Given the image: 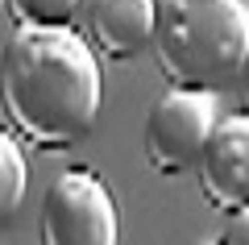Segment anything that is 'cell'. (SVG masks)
Instances as JSON below:
<instances>
[{
  "instance_id": "6da1fadb",
  "label": "cell",
  "mask_w": 249,
  "mask_h": 245,
  "mask_svg": "<svg viewBox=\"0 0 249 245\" xmlns=\"http://www.w3.org/2000/svg\"><path fill=\"white\" fill-rule=\"evenodd\" d=\"M100 62L75 29H13L0 50V108L37 150H67L91 133L104 100Z\"/></svg>"
},
{
  "instance_id": "8fae6325",
  "label": "cell",
  "mask_w": 249,
  "mask_h": 245,
  "mask_svg": "<svg viewBox=\"0 0 249 245\" xmlns=\"http://www.w3.org/2000/svg\"><path fill=\"white\" fill-rule=\"evenodd\" d=\"M4 13H9V0H0V17H4Z\"/></svg>"
},
{
  "instance_id": "277c9868",
  "label": "cell",
  "mask_w": 249,
  "mask_h": 245,
  "mask_svg": "<svg viewBox=\"0 0 249 245\" xmlns=\"http://www.w3.org/2000/svg\"><path fill=\"white\" fill-rule=\"evenodd\" d=\"M212 92H166L154 100L145 116V162L158 175H183L199 162L208 137L216 129Z\"/></svg>"
},
{
  "instance_id": "5b68a950",
  "label": "cell",
  "mask_w": 249,
  "mask_h": 245,
  "mask_svg": "<svg viewBox=\"0 0 249 245\" xmlns=\"http://www.w3.org/2000/svg\"><path fill=\"white\" fill-rule=\"evenodd\" d=\"M199 191L212 208L237 212L249 208V116L216 121L204 154L196 162Z\"/></svg>"
},
{
  "instance_id": "7c38bea8",
  "label": "cell",
  "mask_w": 249,
  "mask_h": 245,
  "mask_svg": "<svg viewBox=\"0 0 249 245\" xmlns=\"http://www.w3.org/2000/svg\"><path fill=\"white\" fill-rule=\"evenodd\" d=\"M204 245H220V241H204Z\"/></svg>"
},
{
  "instance_id": "ba28073f",
  "label": "cell",
  "mask_w": 249,
  "mask_h": 245,
  "mask_svg": "<svg viewBox=\"0 0 249 245\" xmlns=\"http://www.w3.org/2000/svg\"><path fill=\"white\" fill-rule=\"evenodd\" d=\"M83 4L88 0H9V17L17 29H71Z\"/></svg>"
},
{
  "instance_id": "3957f363",
  "label": "cell",
  "mask_w": 249,
  "mask_h": 245,
  "mask_svg": "<svg viewBox=\"0 0 249 245\" xmlns=\"http://www.w3.org/2000/svg\"><path fill=\"white\" fill-rule=\"evenodd\" d=\"M42 245H121V216L104 179L91 170H67L50 183L37 208Z\"/></svg>"
},
{
  "instance_id": "4fadbf2b",
  "label": "cell",
  "mask_w": 249,
  "mask_h": 245,
  "mask_svg": "<svg viewBox=\"0 0 249 245\" xmlns=\"http://www.w3.org/2000/svg\"><path fill=\"white\" fill-rule=\"evenodd\" d=\"M245 4H249V0H245Z\"/></svg>"
},
{
  "instance_id": "52a82bcc",
  "label": "cell",
  "mask_w": 249,
  "mask_h": 245,
  "mask_svg": "<svg viewBox=\"0 0 249 245\" xmlns=\"http://www.w3.org/2000/svg\"><path fill=\"white\" fill-rule=\"evenodd\" d=\"M25 187H29V162L21 154L17 137H9V133L0 129V225L21 208Z\"/></svg>"
},
{
  "instance_id": "9c48e42d",
  "label": "cell",
  "mask_w": 249,
  "mask_h": 245,
  "mask_svg": "<svg viewBox=\"0 0 249 245\" xmlns=\"http://www.w3.org/2000/svg\"><path fill=\"white\" fill-rule=\"evenodd\" d=\"M220 245H249V208H237V212H229Z\"/></svg>"
},
{
  "instance_id": "30bf717a",
  "label": "cell",
  "mask_w": 249,
  "mask_h": 245,
  "mask_svg": "<svg viewBox=\"0 0 249 245\" xmlns=\"http://www.w3.org/2000/svg\"><path fill=\"white\" fill-rule=\"evenodd\" d=\"M241 104H245V116H249V58H245V71H241Z\"/></svg>"
},
{
  "instance_id": "7a4b0ae2",
  "label": "cell",
  "mask_w": 249,
  "mask_h": 245,
  "mask_svg": "<svg viewBox=\"0 0 249 245\" xmlns=\"http://www.w3.org/2000/svg\"><path fill=\"white\" fill-rule=\"evenodd\" d=\"M154 58L178 92H216L241 79L249 58L245 0H158Z\"/></svg>"
},
{
  "instance_id": "8992f818",
  "label": "cell",
  "mask_w": 249,
  "mask_h": 245,
  "mask_svg": "<svg viewBox=\"0 0 249 245\" xmlns=\"http://www.w3.org/2000/svg\"><path fill=\"white\" fill-rule=\"evenodd\" d=\"M154 13L158 0H88L83 4L88 46L112 62L133 58L154 42Z\"/></svg>"
}]
</instances>
